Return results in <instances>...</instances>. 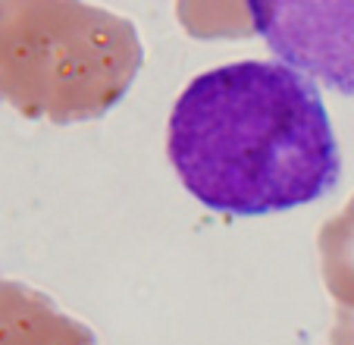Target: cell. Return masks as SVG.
<instances>
[{"mask_svg": "<svg viewBox=\"0 0 354 345\" xmlns=\"http://www.w3.org/2000/svg\"><path fill=\"white\" fill-rule=\"evenodd\" d=\"M167 154L188 195L229 217L310 204L342 172L320 88L282 60H235L194 76L169 110Z\"/></svg>", "mask_w": 354, "mask_h": 345, "instance_id": "obj_1", "label": "cell"}, {"mask_svg": "<svg viewBox=\"0 0 354 345\" xmlns=\"http://www.w3.org/2000/svg\"><path fill=\"white\" fill-rule=\"evenodd\" d=\"M145 63L132 19L91 3L0 0V100L28 120L107 116Z\"/></svg>", "mask_w": 354, "mask_h": 345, "instance_id": "obj_2", "label": "cell"}, {"mask_svg": "<svg viewBox=\"0 0 354 345\" xmlns=\"http://www.w3.org/2000/svg\"><path fill=\"white\" fill-rule=\"evenodd\" d=\"M245 16L282 63L354 98V0H254Z\"/></svg>", "mask_w": 354, "mask_h": 345, "instance_id": "obj_3", "label": "cell"}, {"mask_svg": "<svg viewBox=\"0 0 354 345\" xmlns=\"http://www.w3.org/2000/svg\"><path fill=\"white\" fill-rule=\"evenodd\" d=\"M0 345H97V339L50 295L19 279H0Z\"/></svg>", "mask_w": 354, "mask_h": 345, "instance_id": "obj_4", "label": "cell"}, {"mask_svg": "<svg viewBox=\"0 0 354 345\" xmlns=\"http://www.w3.org/2000/svg\"><path fill=\"white\" fill-rule=\"evenodd\" d=\"M320 279L335 311L354 314V195L317 229Z\"/></svg>", "mask_w": 354, "mask_h": 345, "instance_id": "obj_5", "label": "cell"}, {"mask_svg": "<svg viewBox=\"0 0 354 345\" xmlns=\"http://www.w3.org/2000/svg\"><path fill=\"white\" fill-rule=\"evenodd\" d=\"M329 345H354V314L351 311H333Z\"/></svg>", "mask_w": 354, "mask_h": 345, "instance_id": "obj_6", "label": "cell"}]
</instances>
